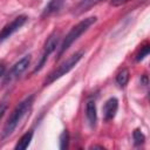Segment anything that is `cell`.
<instances>
[{
  "mask_svg": "<svg viewBox=\"0 0 150 150\" xmlns=\"http://www.w3.org/2000/svg\"><path fill=\"white\" fill-rule=\"evenodd\" d=\"M33 103H34V95H30L28 97H26L22 102H20L15 109L12 111V114L9 115L2 131H1V139H5L7 137H9L14 130L16 129V127L20 124V122L26 117L27 114H29L32 107H33Z\"/></svg>",
  "mask_w": 150,
  "mask_h": 150,
  "instance_id": "6da1fadb",
  "label": "cell"
},
{
  "mask_svg": "<svg viewBox=\"0 0 150 150\" xmlns=\"http://www.w3.org/2000/svg\"><path fill=\"white\" fill-rule=\"evenodd\" d=\"M96 16H89V18H87V19H83L82 21H80L77 25H75L71 29H70V32L66 35V38H64V40H63V42H62V45H61V47H60V49H59V53H57V59L59 57H61L62 56V54L86 32V30H88V28L91 26V25H94L95 22H96Z\"/></svg>",
  "mask_w": 150,
  "mask_h": 150,
  "instance_id": "7a4b0ae2",
  "label": "cell"
},
{
  "mask_svg": "<svg viewBox=\"0 0 150 150\" xmlns=\"http://www.w3.org/2000/svg\"><path fill=\"white\" fill-rule=\"evenodd\" d=\"M82 56H83V52H77V53L70 55L67 60H64L57 68H55V69L48 75V77H47L46 81H45V86H48V84L53 83L54 81H56V80L60 79L61 76L66 75L67 73H69V71L77 64V62L81 60Z\"/></svg>",
  "mask_w": 150,
  "mask_h": 150,
  "instance_id": "3957f363",
  "label": "cell"
},
{
  "mask_svg": "<svg viewBox=\"0 0 150 150\" xmlns=\"http://www.w3.org/2000/svg\"><path fill=\"white\" fill-rule=\"evenodd\" d=\"M59 40H60V34H59V33H56V32H54V33L48 38V40H47V41H46V43H45V50H43L42 57H41V60H40V63H39V64H38V67L34 69V71H33V73L39 71V70L43 67V64H45V62H46V60H47L48 55H49L50 53H53V52L56 49L57 43H59Z\"/></svg>",
  "mask_w": 150,
  "mask_h": 150,
  "instance_id": "277c9868",
  "label": "cell"
},
{
  "mask_svg": "<svg viewBox=\"0 0 150 150\" xmlns=\"http://www.w3.org/2000/svg\"><path fill=\"white\" fill-rule=\"evenodd\" d=\"M27 21V16L26 15H20L18 18H15L11 23H8L7 26H5L2 28V30L0 32V42L8 39L13 33H15L16 30H19Z\"/></svg>",
  "mask_w": 150,
  "mask_h": 150,
  "instance_id": "5b68a950",
  "label": "cell"
},
{
  "mask_svg": "<svg viewBox=\"0 0 150 150\" xmlns=\"http://www.w3.org/2000/svg\"><path fill=\"white\" fill-rule=\"evenodd\" d=\"M29 62H30V55H25L22 59H20L11 69V71L8 73V76H7V81H12L13 79L20 76L26 69L27 67L29 66Z\"/></svg>",
  "mask_w": 150,
  "mask_h": 150,
  "instance_id": "8992f818",
  "label": "cell"
},
{
  "mask_svg": "<svg viewBox=\"0 0 150 150\" xmlns=\"http://www.w3.org/2000/svg\"><path fill=\"white\" fill-rule=\"evenodd\" d=\"M118 108V101L115 97H110L109 100L105 101L103 105V117L105 121H110L115 117L116 111Z\"/></svg>",
  "mask_w": 150,
  "mask_h": 150,
  "instance_id": "52a82bcc",
  "label": "cell"
},
{
  "mask_svg": "<svg viewBox=\"0 0 150 150\" xmlns=\"http://www.w3.org/2000/svg\"><path fill=\"white\" fill-rule=\"evenodd\" d=\"M86 115H87V118H88V122L90 123V125L94 127L95 123H96V120H97V112H96L95 101L90 100V101L87 102V105H86Z\"/></svg>",
  "mask_w": 150,
  "mask_h": 150,
  "instance_id": "ba28073f",
  "label": "cell"
},
{
  "mask_svg": "<svg viewBox=\"0 0 150 150\" xmlns=\"http://www.w3.org/2000/svg\"><path fill=\"white\" fill-rule=\"evenodd\" d=\"M101 0H81L80 4L75 7V11H74V14L76 15H80L87 11H89L93 6H95L96 4H98Z\"/></svg>",
  "mask_w": 150,
  "mask_h": 150,
  "instance_id": "9c48e42d",
  "label": "cell"
},
{
  "mask_svg": "<svg viewBox=\"0 0 150 150\" xmlns=\"http://www.w3.org/2000/svg\"><path fill=\"white\" fill-rule=\"evenodd\" d=\"M62 4H63V0H50L49 4L46 6L42 15L46 16V15H50V14L57 12L62 7Z\"/></svg>",
  "mask_w": 150,
  "mask_h": 150,
  "instance_id": "30bf717a",
  "label": "cell"
},
{
  "mask_svg": "<svg viewBox=\"0 0 150 150\" xmlns=\"http://www.w3.org/2000/svg\"><path fill=\"white\" fill-rule=\"evenodd\" d=\"M32 137H33V132H32V131L26 132V134L19 139V142L16 143L15 149H16V150H25V149H27L28 145H29V143H30V141H32Z\"/></svg>",
  "mask_w": 150,
  "mask_h": 150,
  "instance_id": "8fae6325",
  "label": "cell"
},
{
  "mask_svg": "<svg viewBox=\"0 0 150 150\" xmlns=\"http://www.w3.org/2000/svg\"><path fill=\"white\" fill-rule=\"evenodd\" d=\"M128 80H129V70H128L127 68H124V69H122V70L117 74V76H116V82H117V84H118L120 87H124V86L128 83Z\"/></svg>",
  "mask_w": 150,
  "mask_h": 150,
  "instance_id": "7c38bea8",
  "label": "cell"
},
{
  "mask_svg": "<svg viewBox=\"0 0 150 150\" xmlns=\"http://www.w3.org/2000/svg\"><path fill=\"white\" fill-rule=\"evenodd\" d=\"M132 135H134V141H135L136 145H139V144H142L145 141V136L142 134V131L139 129H136Z\"/></svg>",
  "mask_w": 150,
  "mask_h": 150,
  "instance_id": "4fadbf2b",
  "label": "cell"
},
{
  "mask_svg": "<svg viewBox=\"0 0 150 150\" xmlns=\"http://www.w3.org/2000/svg\"><path fill=\"white\" fill-rule=\"evenodd\" d=\"M68 139H69V135L68 131L64 130L60 137V148L61 149H67L68 148Z\"/></svg>",
  "mask_w": 150,
  "mask_h": 150,
  "instance_id": "5bb4252c",
  "label": "cell"
},
{
  "mask_svg": "<svg viewBox=\"0 0 150 150\" xmlns=\"http://www.w3.org/2000/svg\"><path fill=\"white\" fill-rule=\"evenodd\" d=\"M149 50H150V48H149V45H145L142 49H141V52L138 53V55H137V57H136V60L137 61H141V60H143L145 56H148V54H149Z\"/></svg>",
  "mask_w": 150,
  "mask_h": 150,
  "instance_id": "9a60e30c",
  "label": "cell"
},
{
  "mask_svg": "<svg viewBox=\"0 0 150 150\" xmlns=\"http://www.w3.org/2000/svg\"><path fill=\"white\" fill-rule=\"evenodd\" d=\"M128 1H130V0H111L110 4L112 6H121V5H123V4L128 2Z\"/></svg>",
  "mask_w": 150,
  "mask_h": 150,
  "instance_id": "2e32d148",
  "label": "cell"
},
{
  "mask_svg": "<svg viewBox=\"0 0 150 150\" xmlns=\"http://www.w3.org/2000/svg\"><path fill=\"white\" fill-rule=\"evenodd\" d=\"M6 109H7L6 104H1V105H0V120H1V117L5 115V112H6Z\"/></svg>",
  "mask_w": 150,
  "mask_h": 150,
  "instance_id": "e0dca14e",
  "label": "cell"
},
{
  "mask_svg": "<svg viewBox=\"0 0 150 150\" xmlns=\"http://www.w3.org/2000/svg\"><path fill=\"white\" fill-rule=\"evenodd\" d=\"M4 71H5V64L4 62H0V76L4 74Z\"/></svg>",
  "mask_w": 150,
  "mask_h": 150,
  "instance_id": "ac0fdd59",
  "label": "cell"
}]
</instances>
